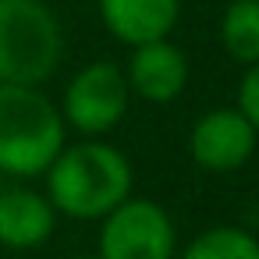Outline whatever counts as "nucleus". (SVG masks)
Masks as SVG:
<instances>
[{
	"label": "nucleus",
	"instance_id": "obj_3",
	"mask_svg": "<svg viewBox=\"0 0 259 259\" xmlns=\"http://www.w3.org/2000/svg\"><path fill=\"white\" fill-rule=\"evenodd\" d=\"M64 57V32L43 0H0V85H43Z\"/></svg>",
	"mask_w": 259,
	"mask_h": 259
},
{
	"label": "nucleus",
	"instance_id": "obj_2",
	"mask_svg": "<svg viewBox=\"0 0 259 259\" xmlns=\"http://www.w3.org/2000/svg\"><path fill=\"white\" fill-rule=\"evenodd\" d=\"M61 110L32 85H0V174L39 178L64 142Z\"/></svg>",
	"mask_w": 259,
	"mask_h": 259
},
{
	"label": "nucleus",
	"instance_id": "obj_6",
	"mask_svg": "<svg viewBox=\"0 0 259 259\" xmlns=\"http://www.w3.org/2000/svg\"><path fill=\"white\" fill-rule=\"evenodd\" d=\"M259 149V132L241 117L238 107L206 110L188 132V156L199 170L231 174L241 170Z\"/></svg>",
	"mask_w": 259,
	"mask_h": 259
},
{
	"label": "nucleus",
	"instance_id": "obj_4",
	"mask_svg": "<svg viewBox=\"0 0 259 259\" xmlns=\"http://www.w3.org/2000/svg\"><path fill=\"white\" fill-rule=\"evenodd\" d=\"M96 255L100 259H174L178 231L170 213L153 199L128 195L117 209L103 217Z\"/></svg>",
	"mask_w": 259,
	"mask_h": 259
},
{
	"label": "nucleus",
	"instance_id": "obj_11",
	"mask_svg": "<svg viewBox=\"0 0 259 259\" xmlns=\"http://www.w3.org/2000/svg\"><path fill=\"white\" fill-rule=\"evenodd\" d=\"M174 259H259V238L245 227L217 224L199 231Z\"/></svg>",
	"mask_w": 259,
	"mask_h": 259
},
{
	"label": "nucleus",
	"instance_id": "obj_8",
	"mask_svg": "<svg viewBox=\"0 0 259 259\" xmlns=\"http://www.w3.org/2000/svg\"><path fill=\"white\" fill-rule=\"evenodd\" d=\"M96 8L103 29L124 47L170 39L181 18V0H96Z\"/></svg>",
	"mask_w": 259,
	"mask_h": 259
},
{
	"label": "nucleus",
	"instance_id": "obj_13",
	"mask_svg": "<svg viewBox=\"0 0 259 259\" xmlns=\"http://www.w3.org/2000/svg\"><path fill=\"white\" fill-rule=\"evenodd\" d=\"M75 259H100V255H75Z\"/></svg>",
	"mask_w": 259,
	"mask_h": 259
},
{
	"label": "nucleus",
	"instance_id": "obj_12",
	"mask_svg": "<svg viewBox=\"0 0 259 259\" xmlns=\"http://www.w3.org/2000/svg\"><path fill=\"white\" fill-rule=\"evenodd\" d=\"M234 107H238L241 117L259 132V64L245 68V75H241V82H238V103H234Z\"/></svg>",
	"mask_w": 259,
	"mask_h": 259
},
{
	"label": "nucleus",
	"instance_id": "obj_1",
	"mask_svg": "<svg viewBox=\"0 0 259 259\" xmlns=\"http://www.w3.org/2000/svg\"><path fill=\"white\" fill-rule=\"evenodd\" d=\"M43 178V195L50 199L57 217L64 213L71 220H103L132 195L135 185L132 160L103 139H82L75 146H64Z\"/></svg>",
	"mask_w": 259,
	"mask_h": 259
},
{
	"label": "nucleus",
	"instance_id": "obj_5",
	"mask_svg": "<svg viewBox=\"0 0 259 259\" xmlns=\"http://www.w3.org/2000/svg\"><path fill=\"white\" fill-rule=\"evenodd\" d=\"M128 100H132V93H128L124 71L110 61H93L71 75L57 110H61L64 124H71L85 139H100L124 121Z\"/></svg>",
	"mask_w": 259,
	"mask_h": 259
},
{
	"label": "nucleus",
	"instance_id": "obj_9",
	"mask_svg": "<svg viewBox=\"0 0 259 259\" xmlns=\"http://www.w3.org/2000/svg\"><path fill=\"white\" fill-rule=\"evenodd\" d=\"M57 227V209L36 188H8L0 195V245L8 248H39Z\"/></svg>",
	"mask_w": 259,
	"mask_h": 259
},
{
	"label": "nucleus",
	"instance_id": "obj_14",
	"mask_svg": "<svg viewBox=\"0 0 259 259\" xmlns=\"http://www.w3.org/2000/svg\"><path fill=\"white\" fill-rule=\"evenodd\" d=\"M255 174H259V149H255Z\"/></svg>",
	"mask_w": 259,
	"mask_h": 259
},
{
	"label": "nucleus",
	"instance_id": "obj_10",
	"mask_svg": "<svg viewBox=\"0 0 259 259\" xmlns=\"http://www.w3.org/2000/svg\"><path fill=\"white\" fill-rule=\"evenodd\" d=\"M217 36L234 64L241 68L259 64V0H227Z\"/></svg>",
	"mask_w": 259,
	"mask_h": 259
},
{
	"label": "nucleus",
	"instance_id": "obj_7",
	"mask_svg": "<svg viewBox=\"0 0 259 259\" xmlns=\"http://www.w3.org/2000/svg\"><path fill=\"white\" fill-rule=\"evenodd\" d=\"M121 71H124L128 93L146 103H174L188 85V57L170 39L132 47V57Z\"/></svg>",
	"mask_w": 259,
	"mask_h": 259
}]
</instances>
